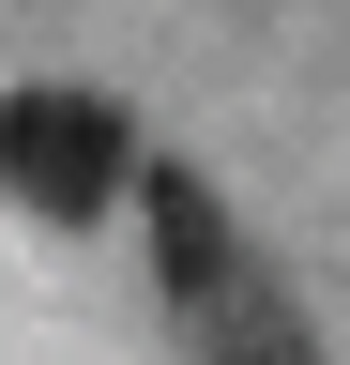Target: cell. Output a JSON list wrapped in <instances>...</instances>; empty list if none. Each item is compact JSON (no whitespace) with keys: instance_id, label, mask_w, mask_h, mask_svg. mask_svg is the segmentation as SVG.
<instances>
[{"instance_id":"1","label":"cell","mask_w":350,"mask_h":365,"mask_svg":"<svg viewBox=\"0 0 350 365\" xmlns=\"http://www.w3.org/2000/svg\"><path fill=\"white\" fill-rule=\"evenodd\" d=\"M122 182H138V122H122L107 91H76V76H31V91H0V198H16V213H46V228H92Z\"/></svg>"},{"instance_id":"3","label":"cell","mask_w":350,"mask_h":365,"mask_svg":"<svg viewBox=\"0 0 350 365\" xmlns=\"http://www.w3.org/2000/svg\"><path fill=\"white\" fill-rule=\"evenodd\" d=\"M198 365H320V335H304V304L274 289V274H229V289L198 304Z\"/></svg>"},{"instance_id":"2","label":"cell","mask_w":350,"mask_h":365,"mask_svg":"<svg viewBox=\"0 0 350 365\" xmlns=\"http://www.w3.org/2000/svg\"><path fill=\"white\" fill-rule=\"evenodd\" d=\"M138 213H153V259H168V304H183V319H198V304H213V289H229V274L259 259L198 168H138Z\"/></svg>"}]
</instances>
